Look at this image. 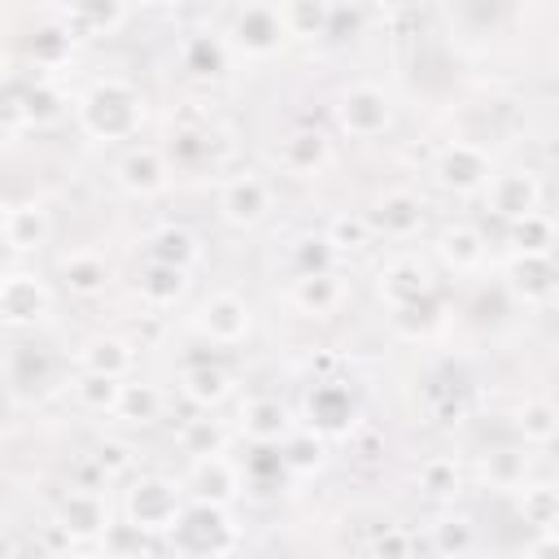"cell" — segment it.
<instances>
[{"mask_svg":"<svg viewBox=\"0 0 559 559\" xmlns=\"http://www.w3.org/2000/svg\"><path fill=\"white\" fill-rule=\"evenodd\" d=\"M74 122L87 140L96 144H122V140H135L140 127L148 122V96L109 74V79H96L79 100H74Z\"/></svg>","mask_w":559,"mask_h":559,"instance_id":"6da1fadb","label":"cell"},{"mask_svg":"<svg viewBox=\"0 0 559 559\" xmlns=\"http://www.w3.org/2000/svg\"><path fill=\"white\" fill-rule=\"evenodd\" d=\"M166 542L175 546L179 559H231L240 546V528H236L227 507L188 502L179 511L175 528L166 533Z\"/></svg>","mask_w":559,"mask_h":559,"instance_id":"7a4b0ae2","label":"cell"},{"mask_svg":"<svg viewBox=\"0 0 559 559\" xmlns=\"http://www.w3.org/2000/svg\"><path fill=\"white\" fill-rule=\"evenodd\" d=\"M183 507V480H170L162 472H144L122 489V520L131 533H170Z\"/></svg>","mask_w":559,"mask_h":559,"instance_id":"3957f363","label":"cell"},{"mask_svg":"<svg viewBox=\"0 0 559 559\" xmlns=\"http://www.w3.org/2000/svg\"><path fill=\"white\" fill-rule=\"evenodd\" d=\"M218 39H223L227 57H240V61H271V57L288 44L275 4H245V9H231V17H227V26H223Z\"/></svg>","mask_w":559,"mask_h":559,"instance_id":"277c9868","label":"cell"},{"mask_svg":"<svg viewBox=\"0 0 559 559\" xmlns=\"http://www.w3.org/2000/svg\"><path fill=\"white\" fill-rule=\"evenodd\" d=\"M393 114H397V105H393L389 87H380L371 79H358V83L341 87V96L332 105V118H336V127L349 140H376V135H384L393 127Z\"/></svg>","mask_w":559,"mask_h":559,"instance_id":"5b68a950","label":"cell"},{"mask_svg":"<svg viewBox=\"0 0 559 559\" xmlns=\"http://www.w3.org/2000/svg\"><path fill=\"white\" fill-rule=\"evenodd\" d=\"M192 332L210 345H240L249 332H253V306L231 293V288H218V293H205L192 314H188Z\"/></svg>","mask_w":559,"mask_h":559,"instance_id":"8992f818","label":"cell"},{"mask_svg":"<svg viewBox=\"0 0 559 559\" xmlns=\"http://www.w3.org/2000/svg\"><path fill=\"white\" fill-rule=\"evenodd\" d=\"M214 201H218V218H223L227 227L253 231L258 223L271 218V210H275V188H271L266 175L240 170V175H227V179L218 183V197H214Z\"/></svg>","mask_w":559,"mask_h":559,"instance_id":"52a82bcc","label":"cell"},{"mask_svg":"<svg viewBox=\"0 0 559 559\" xmlns=\"http://www.w3.org/2000/svg\"><path fill=\"white\" fill-rule=\"evenodd\" d=\"M432 179H437V188H445L454 197H476L493 179V157H489V148H480L472 140H450L432 157Z\"/></svg>","mask_w":559,"mask_h":559,"instance_id":"ba28073f","label":"cell"},{"mask_svg":"<svg viewBox=\"0 0 559 559\" xmlns=\"http://www.w3.org/2000/svg\"><path fill=\"white\" fill-rule=\"evenodd\" d=\"M376 293L389 310H406V306H424L432 301L437 293V280H432V266L419 258V253H389L376 271Z\"/></svg>","mask_w":559,"mask_h":559,"instance_id":"9c48e42d","label":"cell"},{"mask_svg":"<svg viewBox=\"0 0 559 559\" xmlns=\"http://www.w3.org/2000/svg\"><path fill=\"white\" fill-rule=\"evenodd\" d=\"M480 201H485V210H489L493 218H502V223L511 227V223H520L524 214L542 210V183H537V175H533L528 166L493 170V179L485 183Z\"/></svg>","mask_w":559,"mask_h":559,"instance_id":"30bf717a","label":"cell"},{"mask_svg":"<svg viewBox=\"0 0 559 559\" xmlns=\"http://www.w3.org/2000/svg\"><path fill=\"white\" fill-rule=\"evenodd\" d=\"M245 489L240 463L231 454H205V459H188V476H183V493L192 502H210V507H231Z\"/></svg>","mask_w":559,"mask_h":559,"instance_id":"8fae6325","label":"cell"},{"mask_svg":"<svg viewBox=\"0 0 559 559\" xmlns=\"http://www.w3.org/2000/svg\"><path fill=\"white\" fill-rule=\"evenodd\" d=\"M52 314V288L35 271L0 275V319L13 328H35Z\"/></svg>","mask_w":559,"mask_h":559,"instance_id":"7c38bea8","label":"cell"},{"mask_svg":"<svg viewBox=\"0 0 559 559\" xmlns=\"http://www.w3.org/2000/svg\"><path fill=\"white\" fill-rule=\"evenodd\" d=\"M236 432L249 445H288V437L297 432L288 402L271 397V393H253L236 406Z\"/></svg>","mask_w":559,"mask_h":559,"instance_id":"4fadbf2b","label":"cell"},{"mask_svg":"<svg viewBox=\"0 0 559 559\" xmlns=\"http://www.w3.org/2000/svg\"><path fill=\"white\" fill-rule=\"evenodd\" d=\"M424 218H428L424 197H415L411 188H389L367 210L371 236H384V240H415L424 231Z\"/></svg>","mask_w":559,"mask_h":559,"instance_id":"5bb4252c","label":"cell"},{"mask_svg":"<svg viewBox=\"0 0 559 559\" xmlns=\"http://www.w3.org/2000/svg\"><path fill=\"white\" fill-rule=\"evenodd\" d=\"M275 162L293 179H314V175H323L336 162V148H332L328 131H319V127H293L275 144Z\"/></svg>","mask_w":559,"mask_h":559,"instance_id":"9a60e30c","label":"cell"},{"mask_svg":"<svg viewBox=\"0 0 559 559\" xmlns=\"http://www.w3.org/2000/svg\"><path fill=\"white\" fill-rule=\"evenodd\" d=\"M114 183L127 197H157L170 188V157L153 144H131L118 162H114Z\"/></svg>","mask_w":559,"mask_h":559,"instance_id":"2e32d148","label":"cell"},{"mask_svg":"<svg viewBox=\"0 0 559 559\" xmlns=\"http://www.w3.org/2000/svg\"><path fill=\"white\" fill-rule=\"evenodd\" d=\"M288 301L297 314L306 319H332L345 301H349V280L332 266V271H306V275H293L288 284Z\"/></svg>","mask_w":559,"mask_h":559,"instance_id":"e0dca14e","label":"cell"},{"mask_svg":"<svg viewBox=\"0 0 559 559\" xmlns=\"http://www.w3.org/2000/svg\"><path fill=\"white\" fill-rule=\"evenodd\" d=\"M57 528L74 542H96L109 533V502L100 489H66L57 498Z\"/></svg>","mask_w":559,"mask_h":559,"instance_id":"ac0fdd59","label":"cell"},{"mask_svg":"<svg viewBox=\"0 0 559 559\" xmlns=\"http://www.w3.org/2000/svg\"><path fill=\"white\" fill-rule=\"evenodd\" d=\"M502 284L524 306H546L555 297V262L550 253H507Z\"/></svg>","mask_w":559,"mask_h":559,"instance_id":"d6986e66","label":"cell"},{"mask_svg":"<svg viewBox=\"0 0 559 559\" xmlns=\"http://www.w3.org/2000/svg\"><path fill=\"white\" fill-rule=\"evenodd\" d=\"M79 371H92V376H109V380H131L135 371V345L118 332H100V336H87L74 354Z\"/></svg>","mask_w":559,"mask_h":559,"instance_id":"ffe728a7","label":"cell"},{"mask_svg":"<svg viewBox=\"0 0 559 559\" xmlns=\"http://www.w3.org/2000/svg\"><path fill=\"white\" fill-rule=\"evenodd\" d=\"M432 249H437L441 266H450L454 275L480 271V266H485V258H489V240H485V231H480V227H472V223H445V227L437 231Z\"/></svg>","mask_w":559,"mask_h":559,"instance_id":"44dd1931","label":"cell"},{"mask_svg":"<svg viewBox=\"0 0 559 559\" xmlns=\"http://www.w3.org/2000/svg\"><path fill=\"white\" fill-rule=\"evenodd\" d=\"M0 236H4V245L17 249V253L44 249L48 236H52V214H48V205H44V201H17V205H9L4 218H0Z\"/></svg>","mask_w":559,"mask_h":559,"instance_id":"7402d4cb","label":"cell"},{"mask_svg":"<svg viewBox=\"0 0 559 559\" xmlns=\"http://www.w3.org/2000/svg\"><path fill=\"white\" fill-rule=\"evenodd\" d=\"M231 389H236V380H231V371L218 367V362H192V367L179 371V393H183V402H192L197 411H218V406L231 397Z\"/></svg>","mask_w":559,"mask_h":559,"instance_id":"603a6c76","label":"cell"},{"mask_svg":"<svg viewBox=\"0 0 559 559\" xmlns=\"http://www.w3.org/2000/svg\"><path fill=\"white\" fill-rule=\"evenodd\" d=\"M192 271H179V266H166V262H144V271L135 275V297L148 306V310H175L183 297H188V280Z\"/></svg>","mask_w":559,"mask_h":559,"instance_id":"cb8c5ba5","label":"cell"},{"mask_svg":"<svg viewBox=\"0 0 559 559\" xmlns=\"http://www.w3.org/2000/svg\"><path fill=\"white\" fill-rule=\"evenodd\" d=\"M148 262H166V266H179V271H192L201 262V240L192 227L183 223H162L157 231H148V245H144Z\"/></svg>","mask_w":559,"mask_h":559,"instance_id":"d4e9b609","label":"cell"},{"mask_svg":"<svg viewBox=\"0 0 559 559\" xmlns=\"http://www.w3.org/2000/svg\"><path fill=\"white\" fill-rule=\"evenodd\" d=\"M306 411H310V424L319 432H345L354 424V402H349V389L341 380H314Z\"/></svg>","mask_w":559,"mask_h":559,"instance_id":"484cf974","label":"cell"},{"mask_svg":"<svg viewBox=\"0 0 559 559\" xmlns=\"http://www.w3.org/2000/svg\"><path fill=\"white\" fill-rule=\"evenodd\" d=\"M70 39H92V35H109L127 22V9L122 4H70V9H57L52 13Z\"/></svg>","mask_w":559,"mask_h":559,"instance_id":"4316f807","label":"cell"},{"mask_svg":"<svg viewBox=\"0 0 559 559\" xmlns=\"http://www.w3.org/2000/svg\"><path fill=\"white\" fill-rule=\"evenodd\" d=\"M61 288L70 297H96L109 288V262L92 249H79L70 258H61Z\"/></svg>","mask_w":559,"mask_h":559,"instance_id":"83f0119b","label":"cell"},{"mask_svg":"<svg viewBox=\"0 0 559 559\" xmlns=\"http://www.w3.org/2000/svg\"><path fill=\"white\" fill-rule=\"evenodd\" d=\"M179 450L188 459H205V454H227V441H231V428L223 419H214L210 411H201L197 419H183L179 432H175Z\"/></svg>","mask_w":559,"mask_h":559,"instance_id":"f1b7e54d","label":"cell"},{"mask_svg":"<svg viewBox=\"0 0 559 559\" xmlns=\"http://www.w3.org/2000/svg\"><path fill=\"white\" fill-rule=\"evenodd\" d=\"M463 480H467V476H463L459 459H450V454H432V459H424L419 472H415L419 493L432 498V502H454V498L463 493Z\"/></svg>","mask_w":559,"mask_h":559,"instance_id":"f546056e","label":"cell"},{"mask_svg":"<svg viewBox=\"0 0 559 559\" xmlns=\"http://www.w3.org/2000/svg\"><path fill=\"white\" fill-rule=\"evenodd\" d=\"M280 13V26L288 39H319V35H332V4H314V0H288V4H275Z\"/></svg>","mask_w":559,"mask_h":559,"instance_id":"4dcf8cb0","label":"cell"},{"mask_svg":"<svg viewBox=\"0 0 559 559\" xmlns=\"http://www.w3.org/2000/svg\"><path fill=\"white\" fill-rule=\"evenodd\" d=\"M162 406H166V397H162V389H157V384H148V380H122V397H118L114 419L144 428V424L162 419Z\"/></svg>","mask_w":559,"mask_h":559,"instance_id":"1f68e13d","label":"cell"},{"mask_svg":"<svg viewBox=\"0 0 559 559\" xmlns=\"http://www.w3.org/2000/svg\"><path fill=\"white\" fill-rule=\"evenodd\" d=\"M179 61H183V70L197 74V79H218L231 57H227V48H223L218 35H188L183 48H179Z\"/></svg>","mask_w":559,"mask_h":559,"instance_id":"d6a6232c","label":"cell"},{"mask_svg":"<svg viewBox=\"0 0 559 559\" xmlns=\"http://www.w3.org/2000/svg\"><path fill=\"white\" fill-rule=\"evenodd\" d=\"M520 515L524 524H533L537 533H555V520H559V493L550 480H524L520 489Z\"/></svg>","mask_w":559,"mask_h":559,"instance_id":"836d02e7","label":"cell"},{"mask_svg":"<svg viewBox=\"0 0 559 559\" xmlns=\"http://www.w3.org/2000/svg\"><path fill=\"white\" fill-rule=\"evenodd\" d=\"M319 236H323V245H328L336 258H341V253H362V249L376 240L371 227H367V214H349V210L332 214Z\"/></svg>","mask_w":559,"mask_h":559,"instance_id":"e575fe53","label":"cell"},{"mask_svg":"<svg viewBox=\"0 0 559 559\" xmlns=\"http://www.w3.org/2000/svg\"><path fill=\"white\" fill-rule=\"evenodd\" d=\"M70 393L83 411L92 415H114L118 411V397H122V380H109V376H92V371H79L70 380Z\"/></svg>","mask_w":559,"mask_h":559,"instance_id":"d590c367","label":"cell"},{"mask_svg":"<svg viewBox=\"0 0 559 559\" xmlns=\"http://www.w3.org/2000/svg\"><path fill=\"white\" fill-rule=\"evenodd\" d=\"M515 428L524 437V445H550L555 441V428H559V411L550 397H528L520 411H515Z\"/></svg>","mask_w":559,"mask_h":559,"instance_id":"8d00e7d4","label":"cell"},{"mask_svg":"<svg viewBox=\"0 0 559 559\" xmlns=\"http://www.w3.org/2000/svg\"><path fill=\"white\" fill-rule=\"evenodd\" d=\"M480 480H485L489 489L515 493V489L528 480V459H524V450H493V454H485V459H480Z\"/></svg>","mask_w":559,"mask_h":559,"instance_id":"74e56055","label":"cell"},{"mask_svg":"<svg viewBox=\"0 0 559 559\" xmlns=\"http://www.w3.org/2000/svg\"><path fill=\"white\" fill-rule=\"evenodd\" d=\"M507 245H511V253H550V245H555V223H550V214H546V210H533V214H524L520 223H511V227H507Z\"/></svg>","mask_w":559,"mask_h":559,"instance_id":"f35d334b","label":"cell"},{"mask_svg":"<svg viewBox=\"0 0 559 559\" xmlns=\"http://www.w3.org/2000/svg\"><path fill=\"white\" fill-rule=\"evenodd\" d=\"M472 546H476V524L467 515H450V511L437 515V524H432V550L441 559H463Z\"/></svg>","mask_w":559,"mask_h":559,"instance_id":"ab89813d","label":"cell"},{"mask_svg":"<svg viewBox=\"0 0 559 559\" xmlns=\"http://www.w3.org/2000/svg\"><path fill=\"white\" fill-rule=\"evenodd\" d=\"M66 100L57 96V87H48V83H35L26 96H22V114L31 118V122H52V118H61L66 109H61Z\"/></svg>","mask_w":559,"mask_h":559,"instance_id":"60d3db41","label":"cell"},{"mask_svg":"<svg viewBox=\"0 0 559 559\" xmlns=\"http://www.w3.org/2000/svg\"><path fill=\"white\" fill-rule=\"evenodd\" d=\"M96 463H100V472H105V480H114V476H122V472H131V445L127 441H100L96 445Z\"/></svg>","mask_w":559,"mask_h":559,"instance_id":"b9f144b4","label":"cell"},{"mask_svg":"<svg viewBox=\"0 0 559 559\" xmlns=\"http://www.w3.org/2000/svg\"><path fill=\"white\" fill-rule=\"evenodd\" d=\"M332 262H336V253L323 245V236H310V240L297 245V275H306V271H332Z\"/></svg>","mask_w":559,"mask_h":559,"instance_id":"7bdbcfd3","label":"cell"},{"mask_svg":"<svg viewBox=\"0 0 559 559\" xmlns=\"http://www.w3.org/2000/svg\"><path fill=\"white\" fill-rule=\"evenodd\" d=\"M411 550H415V537L406 528H384L371 542V559H411Z\"/></svg>","mask_w":559,"mask_h":559,"instance_id":"ee69618b","label":"cell"},{"mask_svg":"<svg viewBox=\"0 0 559 559\" xmlns=\"http://www.w3.org/2000/svg\"><path fill=\"white\" fill-rule=\"evenodd\" d=\"M555 555H559V546H555V533H537L524 559H555Z\"/></svg>","mask_w":559,"mask_h":559,"instance_id":"f6af8a7d","label":"cell"},{"mask_svg":"<svg viewBox=\"0 0 559 559\" xmlns=\"http://www.w3.org/2000/svg\"><path fill=\"white\" fill-rule=\"evenodd\" d=\"M0 559H17V542L9 528H0Z\"/></svg>","mask_w":559,"mask_h":559,"instance_id":"bcb514c9","label":"cell"},{"mask_svg":"<svg viewBox=\"0 0 559 559\" xmlns=\"http://www.w3.org/2000/svg\"><path fill=\"white\" fill-rule=\"evenodd\" d=\"M79 559H87V555H79Z\"/></svg>","mask_w":559,"mask_h":559,"instance_id":"7dc6e473","label":"cell"},{"mask_svg":"<svg viewBox=\"0 0 559 559\" xmlns=\"http://www.w3.org/2000/svg\"><path fill=\"white\" fill-rule=\"evenodd\" d=\"M520 559H524V555H520Z\"/></svg>","mask_w":559,"mask_h":559,"instance_id":"c3c4849f","label":"cell"}]
</instances>
